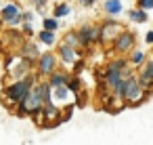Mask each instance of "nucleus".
Here are the masks:
<instances>
[{
	"mask_svg": "<svg viewBox=\"0 0 153 145\" xmlns=\"http://www.w3.org/2000/svg\"><path fill=\"white\" fill-rule=\"evenodd\" d=\"M55 95H57V99H65L67 97V88L65 86H59V88H55Z\"/></svg>",
	"mask_w": 153,
	"mask_h": 145,
	"instance_id": "aec40b11",
	"label": "nucleus"
},
{
	"mask_svg": "<svg viewBox=\"0 0 153 145\" xmlns=\"http://www.w3.org/2000/svg\"><path fill=\"white\" fill-rule=\"evenodd\" d=\"M134 82H136V78H134V76H128V78H122V80L117 82V86L113 88V93H115V97H117V99H124V97H126V93L130 90V86H132Z\"/></svg>",
	"mask_w": 153,
	"mask_h": 145,
	"instance_id": "1a4fd4ad",
	"label": "nucleus"
},
{
	"mask_svg": "<svg viewBox=\"0 0 153 145\" xmlns=\"http://www.w3.org/2000/svg\"><path fill=\"white\" fill-rule=\"evenodd\" d=\"M130 61H132L134 65L145 63V53H143V51H134V53H132V57H130Z\"/></svg>",
	"mask_w": 153,
	"mask_h": 145,
	"instance_id": "a211bd4d",
	"label": "nucleus"
},
{
	"mask_svg": "<svg viewBox=\"0 0 153 145\" xmlns=\"http://www.w3.org/2000/svg\"><path fill=\"white\" fill-rule=\"evenodd\" d=\"M147 42H149V44H153V32H149V34H147Z\"/></svg>",
	"mask_w": 153,
	"mask_h": 145,
	"instance_id": "5701e85b",
	"label": "nucleus"
},
{
	"mask_svg": "<svg viewBox=\"0 0 153 145\" xmlns=\"http://www.w3.org/2000/svg\"><path fill=\"white\" fill-rule=\"evenodd\" d=\"M57 70V55L55 53H42L38 57V72L40 76H51Z\"/></svg>",
	"mask_w": 153,
	"mask_h": 145,
	"instance_id": "423d86ee",
	"label": "nucleus"
},
{
	"mask_svg": "<svg viewBox=\"0 0 153 145\" xmlns=\"http://www.w3.org/2000/svg\"><path fill=\"white\" fill-rule=\"evenodd\" d=\"M42 107H44V101H42V97H40V93H38V88L34 86L32 90H30V95L19 103V109H17V114L19 116H27V114H32V116H38L40 111H42Z\"/></svg>",
	"mask_w": 153,
	"mask_h": 145,
	"instance_id": "f03ea898",
	"label": "nucleus"
},
{
	"mask_svg": "<svg viewBox=\"0 0 153 145\" xmlns=\"http://www.w3.org/2000/svg\"><path fill=\"white\" fill-rule=\"evenodd\" d=\"M32 88H34V80H32V78H21V80H17V82H13V84L7 86L4 97H7L11 103H21V101L30 95Z\"/></svg>",
	"mask_w": 153,
	"mask_h": 145,
	"instance_id": "f257e3e1",
	"label": "nucleus"
},
{
	"mask_svg": "<svg viewBox=\"0 0 153 145\" xmlns=\"http://www.w3.org/2000/svg\"><path fill=\"white\" fill-rule=\"evenodd\" d=\"M59 57L65 61V63H71L76 59V49L67 46V44H59Z\"/></svg>",
	"mask_w": 153,
	"mask_h": 145,
	"instance_id": "9b49d317",
	"label": "nucleus"
},
{
	"mask_svg": "<svg viewBox=\"0 0 153 145\" xmlns=\"http://www.w3.org/2000/svg\"><path fill=\"white\" fill-rule=\"evenodd\" d=\"M134 42H136V36H134V32H130V30H124L113 42H111V49L113 51H117V53H130L132 49H134Z\"/></svg>",
	"mask_w": 153,
	"mask_h": 145,
	"instance_id": "7ed1b4c3",
	"label": "nucleus"
},
{
	"mask_svg": "<svg viewBox=\"0 0 153 145\" xmlns=\"http://www.w3.org/2000/svg\"><path fill=\"white\" fill-rule=\"evenodd\" d=\"M57 28H59L57 19H51V17H46V19H44V30H46V32H53V34H55V30H57Z\"/></svg>",
	"mask_w": 153,
	"mask_h": 145,
	"instance_id": "f3484780",
	"label": "nucleus"
},
{
	"mask_svg": "<svg viewBox=\"0 0 153 145\" xmlns=\"http://www.w3.org/2000/svg\"><path fill=\"white\" fill-rule=\"evenodd\" d=\"M128 15H130V19H132V21H136V23H145V21H147V13H145V11H140V9H132Z\"/></svg>",
	"mask_w": 153,
	"mask_h": 145,
	"instance_id": "ddd939ff",
	"label": "nucleus"
},
{
	"mask_svg": "<svg viewBox=\"0 0 153 145\" xmlns=\"http://www.w3.org/2000/svg\"><path fill=\"white\" fill-rule=\"evenodd\" d=\"M63 44H67V46H71V49H76V46H80V40H78V36H76V32H69V34L65 36V40H63Z\"/></svg>",
	"mask_w": 153,
	"mask_h": 145,
	"instance_id": "2eb2a0df",
	"label": "nucleus"
},
{
	"mask_svg": "<svg viewBox=\"0 0 153 145\" xmlns=\"http://www.w3.org/2000/svg\"><path fill=\"white\" fill-rule=\"evenodd\" d=\"M138 7H140V11H147L153 7V0H138Z\"/></svg>",
	"mask_w": 153,
	"mask_h": 145,
	"instance_id": "412c9836",
	"label": "nucleus"
},
{
	"mask_svg": "<svg viewBox=\"0 0 153 145\" xmlns=\"http://www.w3.org/2000/svg\"><path fill=\"white\" fill-rule=\"evenodd\" d=\"M122 32H124L122 23H117V21H113V19H107L105 25L99 28V40H103V42H109V40H111V42H113Z\"/></svg>",
	"mask_w": 153,
	"mask_h": 145,
	"instance_id": "20e7f679",
	"label": "nucleus"
},
{
	"mask_svg": "<svg viewBox=\"0 0 153 145\" xmlns=\"http://www.w3.org/2000/svg\"><path fill=\"white\" fill-rule=\"evenodd\" d=\"M38 38H40L44 44H55V34H53V32H46V30H42V32L38 34Z\"/></svg>",
	"mask_w": 153,
	"mask_h": 145,
	"instance_id": "dca6fc26",
	"label": "nucleus"
},
{
	"mask_svg": "<svg viewBox=\"0 0 153 145\" xmlns=\"http://www.w3.org/2000/svg\"><path fill=\"white\" fill-rule=\"evenodd\" d=\"M2 19H4L7 23H11V25H15V23H19V21H21V15H19V9H17L15 4H7V7L2 9Z\"/></svg>",
	"mask_w": 153,
	"mask_h": 145,
	"instance_id": "6e6552de",
	"label": "nucleus"
},
{
	"mask_svg": "<svg viewBox=\"0 0 153 145\" xmlns=\"http://www.w3.org/2000/svg\"><path fill=\"white\" fill-rule=\"evenodd\" d=\"M147 95H149V93H147V90H145V88H143V86L138 84V80H136V82H134V84L130 86V90L126 93L124 101H128L130 105H136V103H140V101H143V99H145Z\"/></svg>",
	"mask_w": 153,
	"mask_h": 145,
	"instance_id": "0eeeda50",
	"label": "nucleus"
},
{
	"mask_svg": "<svg viewBox=\"0 0 153 145\" xmlns=\"http://www.w3.org/2000/svg\"><path fill=\"white\" fill-rule=\"evenodd\" d=\"M103 9H105L107 15H117V13H122V2L120 0H105Z\"/></svg>",
	"mask_w": 153,
	"mask_h": 145,
	"instance_id": "f8f14e48",
	"label": "nucleus"
},
{
	"mask_svg": "<svg viewBox=\"0 0 153 145\" xmlns=\"http://www.w3.org/2000/svg\"><path fill=\"white\" fill-rule=\"evenodd\" d=\"M67 13H69V7L67 4H61V7L55 9V17H61V15H67Z\"/></svg>",
	"mask_w": 153,
	"mask_h": 145,
	"instance_id": "6ab92c4d",
	"label": "nucleus"
},
{
	"mask_svg": "<svg viewBox=\"0 0 153 145\" xmlns=\"http://www.w3.org/2000/svg\"><path fill=\"white\" fill-rule=\"evenodd\" d=\"M76 36H78V40H80V46H90V44H94V42L99 40V28L92 25V23L82 25V28L76 32Z\"/></svg>",
	"mask_w": 153,
	"mask_h": 145,
	"instance_id": "39448f33",
	"label": "nucleus"
},
{
	"mask_svg": "<svg viewBox=\"0 0 153 145\" xmlns=\"http://www.w3.org/2000/svg\"><path fill=\"white\" fill-rule=\"evenodd\" d=\"M67 74H63V72H59V70H55L53 74H51V80H48V86L51 88H59V86H65L67 84Z\"/></svg>",
	"mask_w": 153,
	"mask_h": 145,
	"instance_id": "9d476101",
	"label": "nucleus"
},
{
	"mask_svg": "<svg viewBox=\"0 0 153 145\" xmlns=\"http://www.w3.org/2000/svg\"><path fill=\"white\" fill-rule=\"evenodd\" d=\"M80 4H82V7H92L94 0H80Z\"/></svg>",
	"mask_w": 153,
	"mask_h": 145,
	"instance_id": "4be33fe9",
	"label": "nucleus"
},
{
	"mask_svg": "<svg viewBox=\"0 0 153 145\" xmlns=\"http://www.w3.org/2000/svg\"><path fill=\"white\" fill-rule=\"evenodd\" d=\"M21 55H23L25 59H30V61H32V59H38V51H36L34 44H25L23 51H21Z\"/></svg>",
	"mask_w": 153,
	"mask_h": 145,
	"instance_id": "4468645a",
	"label": "nucleus"
}]
</instances>
